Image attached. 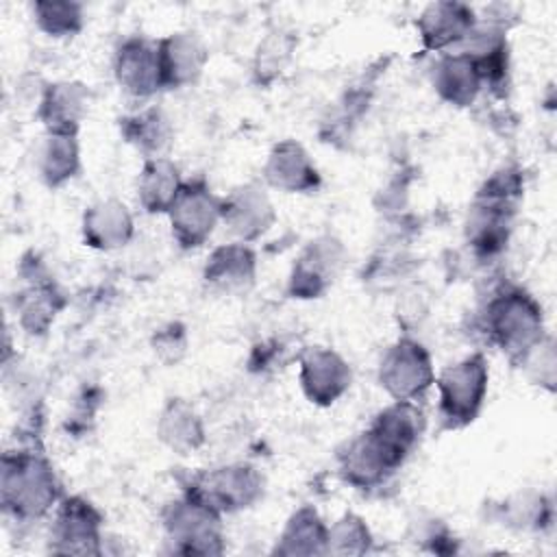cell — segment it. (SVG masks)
I'll use <instances>...</instances> for the list:
<instances>
[{"mask_svg":"<svg viewBox=\"0 0 557 557\" xmlns=\"http://www.w3.org/2000/svg\"><path fill=\"white\" fill-rule=\"evenodd\" d=\"M2 492L7 507L37 516L54 500L52 470L37 457H17L15 461L7 457Z\"/></svg>","mask_w":557,"mask_h":557,"instance_id":"1","label":"cell"},{"mask_svg":"<svg viewBox=\"0 0 557 557\" xmlns=\"http://www.w3.org/2000/svg\"><path fill=\"white\" fill-rule=\"evenodd\" d=\"M485 383L487 370L481 357H470L442 374V413L448 426L468 424L476 416L485 394Z\"/></svg>","mask_w":557,"mask_h":557,"instance_id":"2","label":"cell"},{"mask_svg":"<svg viewBox=\"0 0 557 557\" xmlns=\"http://www.w3.org/2000/svg\"><path fill=\"white\" fill-rule=\"evenodd\" d=\"M490 331L507 350H529L542 331V315L535 302L520 294H503L490 305Z\"/></svg>","mask_w":557,"mask_h":557,"instance_id":"3","label":"cell"},{"mask_svg":"<svg viewBox=\"0 0 557 557\" xmlns=\"http://www.w3.org/2000/svg\"><path fill=\"white\" fill-rule=\"evenodd\" d=\"M431 379L429 357L422 346L413 342L396 344L381 366V383L400 400L420 394Z\"/></svg>","mask_w":557,"mask_h":557,"instance_id":"4","label":"cell"},{"mask_svg":"<svg viewBox=\"0 0 557 557\" xmlns=\"http://www.w3.org/2000/svg\"><path fill=\"white\" fill-rule=\"evenodd\" d=\"M170 209L176 237L183 246H198L220 215V205L202 185L183 187Z\"/></svg>","mask_w":557,"mask_h":557,"instance_id":"5","label":"cell"},{"mask_svg":"<svg viewBox=\"0 0 557 557\" xmlns=\"http://www.w3.org/2000/svg\"><path fill=\"white\" fill-rule=\"evenodd\" d=\"M117 78L133 94H150L161 85V59L159 46H150L144 39L126 41L117 52Z\"/></svg>","mask_w":557,"mask_h":557,"instance_id":"6","label":"cell"},{"mask_svg":"<svg viewBox=\"0 0 557 557\" xmlns=\"http://www.w3.org/2000/svg\"><path fill=\"white\" fill-rule=\"evenodd\" d=\"M350 372L346 363L329 350L313 348L302 359V385L315 403H333L348 385Z\"/></svg>","mask_w":557,"mask_h":557,"instance_id":"7","label":"cell"},{"mask_svg":"<svg viewBox=\"0 0 557 557\" xmlns=\"http://www.w3.org/2000/svg\"><path fill=\"white\" fill-rule=\"evenodd\" d=\"M259 481L250 468H224L205 476V483L194 498L209 505L211 509L242 507L257 496Z\"/></svg>","mask_w":557,"mask_h":557,"instance_id":"8","label":"cell"},{"mask_svg":"<svg viewBox=\"0 0 557 557\" xmlns=\"http://www.w3.org/2000/svg\"><path fill=\"white\" fill-rule=\"evenodd\" d=\"M418 26L426 48H444L468 37L472 30V11L457 2H437L426 7Z\"/></svg>","mask_w":557,"mask_h":557,"instance_id":"9","label":"cell"},{"mask_svg":"<svg viewBox=\"0 0 557 557\" xmlns=\"http://www.w3.org/2000/svg\"><path fill=\"white\" fill-rule=\"evenodd\" d=\"M159 59L161 83L181 85L191 81L200 72L205 63V48L194 35L181 33L159 44Z\"/></svg>","mask_w":557,"mask_h":557,"instance_id":"10","label":"cell"},{"mask_svg":"<svg viewBox=\"0 0 557 557\" xmlns=\"http://www.w3.org/2000/svg\"><path fill=\"white\" fill-rule=\"evenodd\" d=\"M85 89L81 85H54L44 100V120L54 135L70 137L83 113Z\"/></svg>","mask_w":557,"mask_h":557,"instance_id":"11","label":"cell"},{"mask_svg":"<svg viewBox=\"0 0 557 557\" xmlns=\"http://www.w3.org/2000/svg\"><path fill=\"white\" fill-rule=\"evenodd\" d=\"M268 178L276 187L307 189V187L315 185V170L309 165L307 154L302 152L300 146L285 141L270 157Z\"/></svg>","mask_w":557,"mask_h":557,"instance_id":"12","label":"cell"},{"mask_svg":"<svg viewBox=\"0 0 557 557\" xmlns=\"http://www.w3.org/2000/svg\"><path fill=\"white\" fill-rule=\"evenodd\" d=\"M479 72L468 54L446 57L437 65V89L457 104H468L479 89Z\"/></svg>","mask_w":557,"mask_h":557,"instance_id":"13","label":"cell"},{"mask_svg":"<svg viewBox=\"0 0 557 557\" xmlns=\"http://www.w3.org/2000/svg\"><path fill=\"white\" fill-rule=\"evenodd\" d=\"M131 233V218L117 202H107L100 207H94L85 215V235L91 242V246L111 248L126 242Z\"/></svg>","mask_w":557,"mask_h":557,"instance_id":"14","label":"cell"},{"mask_svg":"<svg viewBox=\"0 0 557 557\" xmlns=\"http://www.w3.org/2000/svg\"><path fill=\"white\" fill-rule=\"evenodd\" d=\"M139 191H141V202L148 207V211L170 209L181 191L176 168L168 161L148 163L141 176Z\"/></svg>","mask_w":557,"mask_h":557,"instance_id":"15","label":"cell"},{"mask_svg":"<svg viewBox=\"0 0 557 557\" xmlns=\"http://www.w3.org/2000/svg\"><path fill=\"white\" fill-rule=\"evenodd\" d=\"M255 259L250 250L239 246L220 248L209 265H207V281L222 285V287H242L252 278Z\"/></svg>","mask_w":557,"mask_h":557,"instance_id":"16","label":"cell"},{"mask_svg":"<svg viewBox=\"0 0 557 557\" xmlns=\"http://www.w3.org/2000/svg\"><path fill=\"white\" fill-rule=\"evenodd\" d=\"M224 215H228L237 233L252 237L265 228L270 220V205L265 202L263 196L252 194L250 189H244L233 198L228 209H224Z\"/></svg>","mask_w":557,"mask_h":557,"instance_id":"17","label":"cell"},{"mask_svg":"<svg viewBox=\"0 0 557 557\" xmlns=\"http://www.w3.org/2000/svg\"><path fill=\"white\" fill-rule=\"evenodd\" d=\"M76 168V146L72 137L65 135H54L50 137V144L44 152V176L48 183L57 185L63 178L72 176Z\"/></svg>","mask_w":557,"mask_h":557,"instance_id":"18","label":"cell"},{"mask_svg":"<svg viewBox=\"0 0 557 557\" xmlns=\"http://www.w3.org/2000/svg\"><path fill=\"white\" fill-rule=\"evenodd\" d=\"M39 26L50 35H70L81 28V7L72 2H37Z\"/></svg>","mask_w":557,"mask_h":557,"instance_id":"19","label":"cell"},{"mask_svg":"<svg viewBox=\"0 0 557 557\" xmlns=\"http://www.w3.org/2000/svg\"><path fill=\"white\" fill-rule=\"evenodd\" d=\"M161 431H163V437L176 448L196 446V442L200 440L198 422H196L194 413L183 405L170 407V411L163 416Z\"/></svg>","mask_w":557,"mask_h":557,"instance_id":"20","label":"cell"},{"mask_svg":"<svg viewBox=\"0 0 557 557\" xmlns=\"http://www.w3.org/2000/svg\"><path fill=\"white\" fill-rule=\"evenodd\" d=\"M126 122H131L126 126V135L133 141H137L141 148L157 150L168 141V124L159 111H148L137 120H126Z\"/></svg>","mask_w":557,"mask_h":557,"instance_id":"21","label":"cell"}]
</instances>
